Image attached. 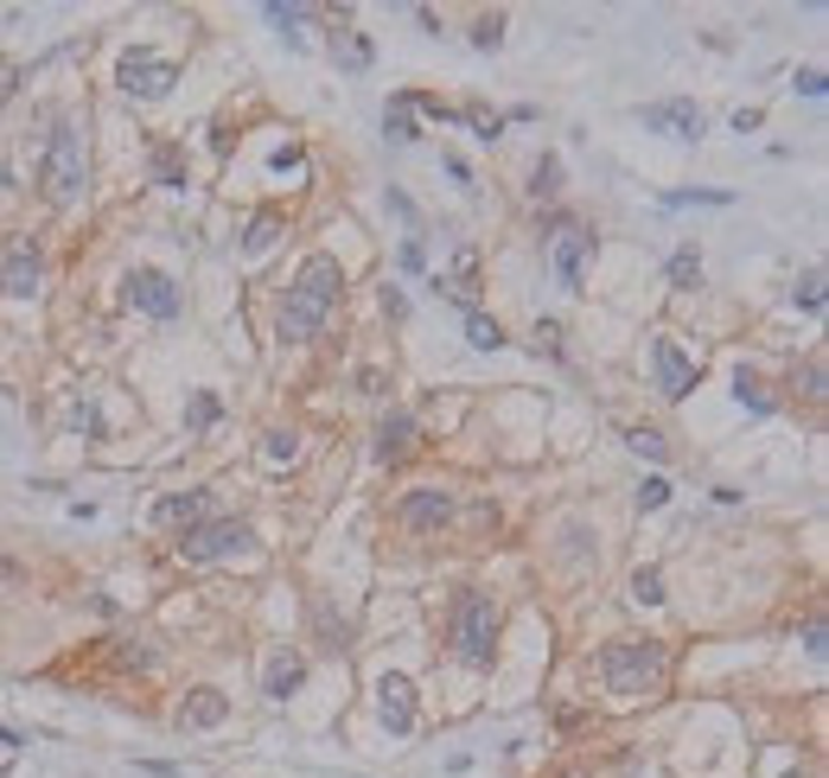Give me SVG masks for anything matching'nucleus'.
I'll return each instance as SVG.
<instances>
[{
    "label": "nucleus",
    "mask_w": 829,
    "mask_h": 778,
    "mask_svg": "<svg viewBox=\"0 0 829 778\" xmlns=\"http://www.w3.org/2000/svg\"><path fill=\"white\" fill-rule=\"evenodd\" d=\"M218 415H224V403H218L211 390H198V396H191V408H186V428H191V434H205Z\"/></svg>",
    "instance_id": "4be33fe9"
},
{
    "label": "nucleus",
    "mask_w": 829,
    "mask_h": 778,
    "mask_svg": "<svg viewBox=\"0 0 829 778\" xmlns=\"http://www.w3.org/2000/svg\"><path fill=\"white\" fill-rule=\"evenodd\" d=\"M466 338H472L479 351H498V345H504V326H498V320H486V313H472V320H466Z\"/></svg>",
    "instance_id": "393cba45"
},
{
    "label": "nucleus",
    "mask_w": 829,
    "mask_h": 778,
    "mask_svg": "<svg viewBox=\"0 0 829 778\" xmlns=\"http://www.w3.org/2000/svg\"><path fill=\"white\" fill-rule=\"evenodd\" d=\"M785 778H817V773H785Z\"/></svg>",
    "instance_id": "37998d69"
},
{
    "label": "nucleus",
    "mask_w": 829,
    "mask_h": 778,
    "mask_svg": "<svg viewBox=\"0 0 829 778\" xmlns=\"http://www.w3.org/2000/svg\"><path fill=\"white\" fill-rule=\"evenodd\" d=\"M332 58H339V65H351V71H364V65H371V38L345 26V33H332Z\"/></svg>",
    "instance_id": "6ab92c4d"
},
{
    "label": "nucleus",
    "mask_w": 829,
    "mask_h": 778,
    "mask_svg": "<svg viewBox=\"0 0 829 778\" xmlns=\"http://www.w3.org/2000/svg\"><path fill=\"white\" fill-rule=\"evenodd\" d=\"M358 390L364 396H383V371H358Z\"/></svg>",
    "instance_id": "79ce46f5"
},
{
    "label": "nucleus",
    "mask_w": 829,
    "mask_h": 778,
    "mask_svg": "<svg viewBox=\"0 0 829 778\" xmlns=\"http://www.w3.org/2000/svg\"><path fill=\"white\" fill-rule=\"evenodd\" d=\"M632 446L651 453V460H664V434H657V428H632Z\"/></svg>",
    "instance_id": "72a5a7b5"
},
{
    "label": "nucleus",
    "mask_w": 829,
    "mask_h": 778,
    "mask_svg": "<svg viewBox=\"0 0 829 778\" xmlns=\"http://www.w3.org/2000/svg\"><path fill=\"white\" fill-rule=\"evenodd\" d=\"M466 121H472V135H479V141H498V135H504V115H491V109H479V103H466Z\"/></svg>",
    "instance_id": "a878e982"
},
{
    "label": "nucleus",
    "mask_w": 829,
    "mask_h": 778,
    "mask_svg": "<svg viewBox=\"0 0 829 778\" xmlns=\"http://www.w3.org/2000/svg\"><path fill=\"white\" fill-rule=\"evenodd\" d=\"M301 676H306V658L281 645V651L268 658V670H262V696H268V702H288V696L301 689Z\"/></svg>",
    "instance_id": "4468645a"
},
{
    "label": "nucleus",
    "mask_w": 829,
    "mask_h": 778,
    "mask_svg": "<svg viewBox=\"0 0 829 778\" xmlns=\"http://www.w3.org/2000/svg\"><path fill=\"white\" fill-rule=\"evenodd\" d=\"M498 38H504V13H486V20L472 26V45H479V51H498Z\"/></svg>",
    "instance_id": "c756f323"
},
{
    "label": "nucleus",
    "mask_w": 829,
    "mask_h": 778,
    "mask_svg": "<svg viewBox=\"0 0 829 778\" xmlns=\"http://www.w3.org/2000/svg\"><path fill=\"white\" fill-rule=\"evenodd\" d=\"M536 351H556V358H562V326L542 320V326H536Z\"/></svg>",
    "instance_id": "f704fd0d"
},
{
    "label": "nucleus",
    "mask_w": 829,
    "mask_h": 778,
    "mask_svg": "<svg viewBox=\"0 0 829 778\" xmlns=\"http://www.w3.org/2000/svg\"><path fill=\"white\" fill-rule=\"evenodd\" d=\"M121 664H135V670H153V651H148V645H135V638H128V645H121Z\"/></svg>",
    "instance_id": "c9c22d12"
},
{
    "label": "nucleus",
    "mask_w": 829,
    "mask_h": 778,
    "mask_svg": "<svg viewBox=\"0 0 829 778\" xmlns=\"http://www.w3.org/2000/svg\"><path fill=\"white\" fill-rule=\"evenodd\" d=\"M804 390H810V396H824V358H810V364H804Z\"/></svg>",
    "instance_id": "58836bf2"
},
{
    "label": "nucleus",
    "mask_w": 829,
    "mask_h": 778,
    "mask_svg": "<svg viewBox=\"0 0 829 778\" xmlns=\"http://www.w3.org/2000/svg\"><path fill=\"white\" fill-rule=\"evenodd\" d=\"M632 600H639V606H657V600H664V574H657V568H639V574H632Z\"/></svg>",
    "instance_id": "bb28decb"
},
{
    "label": "nucleus",
    "mask_w": 829,
    "mask_h": 778,
    "mask_svg": "<svg viewBox=\"0 0 829 778\" xmlns=\"http://www.w3.org/2000/svg\"><path fill=\"white\" fill-rule=\"evenodd\" d=\"M664 498H670V485H664V479H644L639 485V511H657Z\"/></svg>",
    "instance_id": "473e14b6"
},
{
    "label": "nucleus",
    "mask_w": 829,
    "mask_h": 778,
    "mask_svg": "<svg viewBox=\"0 0 829 778\" xmlns=\"http://www.w3.org/2000/svg\"><path fill=\"white\" fill-rule=\"evenodd\" d=\"M409 446H414V415H409V408L383 415V428H377V460H402Z\"/></svg>",
    "instance_id": "dca6fc26"
},
{
    "label": "nucleus",
    "mask_w": 829,
    "mask_h": 778,
    "mask_svg": "<svg viewBox=\"0 0 829 778\" xmlns=\"http://www.w3.org/2000/svg\"><path fill=\"white\" fill-rule=\"evenodd\" d=\"M797 90L804 96H824V71H797Z\"/></svg>",
    "instance_id": "a19ab883"
},
{
    "label": "nucleus",
    "mask_w": 829,
    "mask_h": 778,
    "mask_svg": "<svg viewBox=\"0 0 829 778\" xmlns=\"http://www.w3.org/2000/svg\"><path fill=\"white\" fill-rule=\"evenodd\" d=\"M383 313H389V320H409V300L396 294V288H383Z\"/></svg>",
    "instance_id": "4c0bfd02"
},
{
    "label": "nucleus",
    "mask_w": 829,
    "mask_h": 778,
    "mask_svg": "<svg viewBox=\"0 0 829 778\" xmlns=\"http://www.w3.org/2000/svg\"><path fill=\"white\" fill-rule=\"evenodd\" d=\"M230 721V696L224 689H191L179 702V728H224Z\"/></svg>",
    "instance_id": "2eb2a0df"
},
{
    "label": "nucleus",
    "mask_w": 829,
    "mask_h": 778,
    "mask_svg": "<svg viewBox=\"0 0 829 778\" xmlns=\"http://www.w3.org/2000/svg\"><path fill=\"white\" fill-rule=\"evenodd\" d=\"M587 249H594V236L587 230H562L556 236V281H562L568 294H581V275H587Z\"/></svg>",
    "instance_id": "ddd939ff"
},
{
    "label": "nucleus",
    "mask_w": 829,
    "mask_h": 778,
    "mask_svg": "<svg viewBox=\"0 0 829 778\" xmlns=\"http://www.w3.org/2000/svg\"><path fill=\"white\" fill-rule=\"evenodd\" d=\"M644 128L651 135H670V141H702L709 115L696 109V103H682V96H670V103H644Z\"/></svg>",
    "instance_id": "1a4fd4ad"
},
{
    "label": "nucleus",
    "mask_w": 829,
    "mask_h": 778,
    "mask_svg": "<svg viewBox=\"0 0 829 778\" xmlns=\"http://www.w3.org/2000/svg\"><path fill=\"white\" fill-rule=\"evenodd\" d=\"M664 205H734V198L727 191H670Z\"/></svg>",
    "instance_id": "2f4dec72"
},
{
    "label": "nucleus",
    "mask_w": 829,
    "mask_h": 778,
    "mask_svg": "<svg viewBox=\"0 0 829 778\" xmlns=\"http://www.w3.org/2000/svg\"><path fill=\"white\" fill-rule=\"evenodd\" d=\"M651 364H657V390H664V396H689V390H696V364H689V358H682V345L677 338H657V345H651Z\"/></svg>",
    "instance_id": "9b49d317"
},
{
    "label": "nucleus",
    "mask_w": 829,
    "mask_h": 778,
    "mask_svg": "<svg viewBox=\"0 0 829 778\" xmlns=\"http://www.w3.org/2000/svg\"><path fill=\"white\" fill-rule=\"evenodd\" d=\"M491 645H498V600L491 593H459L453 606V651L466 670H491Z\"/></svg>",
    "instance_id": "20e7f679"
},
{
    "label": "nucleus",
    "mask_w": 829,
    "mask_h": 778,
    "mask_svg": "<svg viewBox=\"0 0 829 778\" xmlns=\"http://www.w3.org/2000/svg\"><path fill=\"white\" fill-rule=\"evenodd\" d=\"M45 281V249L33 236H7L0 243V294L7 300H33Z\"/></svg>",
    "instance_id": "39448f33"
},
{
    "label": "nucleus",
    "mask_w": 829,
    "mask_h": 778,
    "mask_svg": "<svg viewBox=\"0 0 829 778\" xmlns=\"http://www.w3.org/2000/svg\"><path fill=\"white\" fill-rule=\"evenodd\" d=\"M696 281H702V256L696 249H677L670 256V288H696Z\"/></svg>",
    "instance_id": "b1692460"
},
{
    "label": "nucleus",
    "mask_w": 829,
    "mask_h": 778,
    "mask_svg": "<svg viewBox=\"0 0 829 778\" xmlns=\"http://www.w3.org/2000/svg\"><path fill=\"white\" fill-rule=\"evenodd\" d=\"M294 453H301V434L294 428H275L268 434V460H294Z\"/></svg>",
    "instance_id": "7c9ffc66"
},
{
    "label": "nucleus",
    "mask_w": 829,
    "mask_h": 778,
    "mask_svg": "<svg viewBox=\"0 0 829 778\" xmlns=\"http://www.w3.org/2000/svg\"><path fill=\"white\" fill-rule=\"evenodd\" d=\"M153 186H186V166H179V148H153Z\"/></svg>",
    "instance_id": "412c9836"
},
{
    "label": "nucleus",
    "mask_w": 829,
    "mask_h": 778,
    "mask_svg": "<svg viewBox=\"0 0 829 778\" xmlns=\"http://www.w3.org/2000/svg\"><path fill=\"white\" fill-rule=\"evenodd\" d=\"M529 191H536V198H556V191H562V160H556V153H549V160H536Z\"/></svg>",
    "instance_id": "5701e85b"
},
{
    "label": "nucleus",
    "mask_w": 829,
    "mask_h": 778,
    "mask_svg": "<svg viewBox=\"0 0 829 778\" xmlns=\"http://www.w3.org/2000/svg\"><path fill=\"white\" fill-rule=\"evenodd\" d=\"M600 676H606V689H612L619 702H644V696L664 689L670 651H664L657 638H619V645H606L600 651Z\"/></svg>",
    "instance_id": "f03ea898"
},
{
    "label": "nucleus",
    "mask_w": 829,
    "mask_h": 778,
    "mask_svg": "<svg viewBox=\"0 0 829 778\" xmlns=\"http://www.w3.org/2000/svg\"><path fill=\"white\" fill-rule=\"evenodd\" d=\"M268 20H275V26H301L306 7H281V0H275V7H268Z\"/></svg>",
    "instance_id": "e433bc0d"
},
{
    "label": "nucleus",
    "mask_w": 829,
    "mask_h": 778,
    "mask_svg": "<svg viewBox=\"0 0 829 778\" xmlns=\"http://www.w3.org/2000/svg\"><path fill=\"white\" fill-rule=\"evenodd\" d=\"M377 715H383V728L389 734H409L414 728V689H409V676H377Z\"/></svg>",
    "instance_id": "f8f14e48"
},
{
    "label": "nucleus",
    "mask_w": 829,
    "mask_h": 778,
    "mask_svg": "<svg viewBox=\"0 0 829 778\" xmlns=\"http://www.w3.org/2000/svg\"><path fill=\"white\" fill-rule=\"evenodd\" d=\"M38 186H45V198H51L58 211L83 198V186H90V160H83V135H77V121H58V128H51L45 160H38Z\"/></svg>",
    "instance_id": "7ed1b4c3"
},
{
    "label": "nucleus",
    "mask_w": 829,
    "mask_h": 778,
    "mask_svg": "<svg viewBox=\"0 0 829 778\" xmlns=\"http://www.w3.org/2000/svg\"><path fill=\"white\" fill-rule=\"evenodd\" d=\"M0 574H7V556H0Z\"/></svg>",
    "instance_id": "c03bdc74"
},
{
    "label": "nucleus",
    "mask_w": 829,
    "mask_h": 778,
    "mask_svg": "<svg viewBox=\"0 0 829 778\" xmlns=\"http://www.w3.org/2000/svg\"><path fill=\"white\" fill-rule=\"evenodd\" d=\"M275 236H281V218H275V211H262V218L243 230V256H268V249H275Z\"/></svg>",
    "instance_id": "aec40b11"
},
{
    "label": "nucleus",
    "mask_w": 829,
    "mask_h": 778,
    "mask_svg": "<svg viewBox=\"0 0 829 778\" xmlns=\"http://www.w3.org/2000/svg\"><path fill=\"white\" fill-rule=\"evenodd\" d=\"M734 396H740V403L754 408V415H766V408H772V396L759 390V376H754V371H740V376H734Z\"/></svg>",
    "instance_id": "c85d7f7f"
},
{
    "label": "nucleus",
    "mask_w": 829,
    "mask_h": 778,
    "mask_svg": "<svg viewBox=\"0 0 829 778\" xmlns=\"http://www.w3.org/2000/svg\"><path fill=\"white\" fill-rule=\"evenodd\" d=\"M804 651H810V658H824V619H810V626H804Z\"/></svg>",
    "instance_id": "ea45409f"
},
{
    "label": "nucleus",
    "mask_w": 829,
    "mask_h": 778,
    "mask_svg": "<svg viewBox=\"0 0 829 778\" xmlns=\"http://www.w3.org/2000/svg\"><path fill=\"white\" fill-rule=\"evenodd\" d=\"M249 543H256V536H249V523L218 518V523L186 530V536H179V556H186V561H224V556H236V549H249Z\"/></svg>",
    "instance_id": "423d86ee"
},
{
    "label": "nucleus",
    "mask_w": 829,
    "mask_h": 778,
    "mask_svg": "<svg viewBox=\"0 0 829 778\" xmlns=\"http://www.w3.org/2000/svg\"><path fill=\"white\" fill-rule=\"evenodd\" d=\"M447 518H453V491H441V485H414V491L396 498V523L402 530H441Z\"/></svg>",
    "instance_id": "6e6552de"
},
{
    "label": "nucleus",
    "mask_w": 829,
    "mask_h": 778,
    "mask_svg": "<svg viewBox=\"0 0 829 778\" xmlns=\"http://www.w3.org/2000/svg\"><path fill=\"white\" fill-rule=\"evenodd\" d=\"M797 306H804V313H824V268H810V275H804V281H797Z\"/></svg>",
    "instance_id": "cd10ccee"
},
{
    "label": "nucleus",
    "mask_w": 829,
    "mask_h": 778,
    "mask_svg": "<svg viewBox=\"0 0 829 778\" xmlns=\"http://www.w3.org/2000/svg\"><path fill=\"white\" fill-rule=\"evenodd\" d=\"M173 83H179V65H173V58H160V51H148V45L121 58V90H128V96H141V103L166 96Z\"/></svg>",
    "instance_id": "0eeeda50"
},
{
    "label": "nucleus",
    "mask_w": 829,
    "mask_h": 778,
    "mask_svg": "<svg viewBox=\"0 0 829 778\" xmlns=\"http://www.w3.org/2000/svg\"><path fill=\"white\" fill-rule=\"evenodd\" d=\"M339 288H345V268L339 256H306L301 275H294V288H288V300H281V338L294 345V338H313L319 326H326V313L339 306Z\"/></svg>",
    "instance_id": "f257e3e1"
},
{
    "label": "nucleus",
    "mask_w": 829,
    "mask_h": 778,
    "mask_svg": "<svg viewBox=\"0 0 829 778\" xmlns=\"http://www.w3.org/2000/svg\"><path fill=\"white\" fill-rule=\"evenodd\" d=\"M153 518L198 530V523H205V491H173V498H160V511H153Z\"/></svg>",
    "instance_id": "f3484780"
},
{
    "label": "nucleus",
    "mask_w": 829,
    "mask_h": 778,
    "mask_svg": "<svg viewBox=\"0 0 829 778\" xmlns=\"http://www.w3.org/2000/svg\"><path fill=\"white\" fill-rule=\"evenodd\" d=\"M383 128H389V141H421V121H414L409 90H396V96H389V109H383Z\"/></svg>",
    "instance_id": "a211bd4d"
},
{
    "label": "nucleus",
    "mask_w": 829,
    "mask_h": 778,
    "mask_svg": "<svg viewBox=\"0 0 829 778\" xmlns=\"http://www.w3.org/2000/svg\"><path fill=\"white\" fill-rule=\"evenodd\" d=\"M128 306H141L153 320H173L179 313V288H173V275H160V268H135L128 275Z\"/></svg>",
    "instance_id": "9d476101"
}]
</instances>
